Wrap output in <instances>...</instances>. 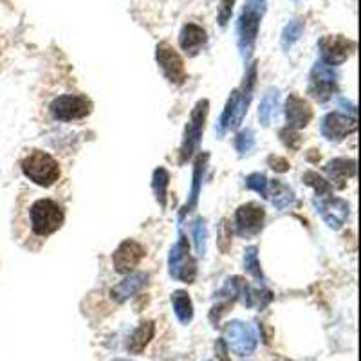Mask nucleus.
<instances>
[{"label": "nucleus", "instance_id": "nucleus-1", "mask_svg": "<svg viewBox=\"0 0 361 361\" xmlns=\"http://www.w3.org/2000/svg\"><path fill=\"white\" fill-rule=\"evenodd\" d=\"M256 80V66L251 64L246 70V76H244V81L239 89H235L231 92L230 100L226 103L224 112L221 116V121H219V131H235L239 129L244 120V116L248 112V107H250L251 96H253V87H255Z\"/></svg>", "mask_w": 361, "mask_h": 361}, {"label": "nucleus", "instance_id": "nucleus-2", "mask_svg": "<svg viewBox=\"0 0 361 361\" xmlns=\"http://www.w3.org/2000/svg\"><path fill=\"white\" fill-rule=\"evenodd\" d=\"M27 219H29L31 233L45 241L47 237L60 230L64 219H66V213H64V208L58 202L49 199V197H44V199H36L29 206Z\"/></svg>", "mask_w": 361, "mask_h": 361}, {"label": "nucleus", "instance_id": "nucleus-3", "mask_svg": "<svg viewBox=\"0 0 361 361\" xmlns=\"http://www.w3.org/2000/svg\"><path fill=\"white\" fill-rule=\"evenodd\" d=\"M264 13H266V0H246L244 2V10H242L239 24H237L239 49H241L244 60H250L253 55L258 27H260V18Z\"/></svg>", "mask_w": 361, "mask_h": 361}, {"label": "nucleus", "instance_id": "nucleus-4", "mask_svg": "<svg viewBox=\"0 0 361 361\" xmlns=\"http://www.w3.org/2000/svg\"><path fill=\"white\" fill-rule=\"evenodd\" d=\"M22 172L24 176L35 183V185L42 186V188H51V186L58 183L60 179V166L58 161L53 156H49L47 152L42 150H31L22 161Z\"/></svg>", "mask_w": 361, "mask_h": 361}, {"label": "nucleus", "instance_id": "nucleus-5", "mask_svg": "<svg viewBox=\"0 0 361 361\" xmlns=\"http://www.w3.org/2000/svg\"><path fill=\"white\" fill-rule=\"evenodd\" d=\"M222 340H224L226 347L230 351H233L237 356L241 358L251 356L255 352L256 343H258L255 327L241 320H233L226 323L224 338Z\"/></svg>", "mask_w": 361, "mask_h": 361}, {"label": "nucleus", "instance_id": "nucleus-6", "mask_svg": "<svg viewBox=\"0 0 361 361\" xmlns=\"http://www.w3.org/2000/svg\"><path fill=\"white\" fill-rule=\"evenodd\" d=\"M208 107H210L208 100H201L193 107V111H191L190 121L186 125L183 143H180V163H186V161L193 156V152L199 148V143L202 139V132H204Z\"/></svg>", "mask_w": 361, "mask_h": 361}, {"label": "nucleus", "instance_id": "nucleus-7", "mask_svg": "<svg viewBox=\"0 0 361 361\" xmlns=\"http://www.w3.org/2000/svg\"><path fill=\"white\" fill-rule=\"evenodd\" d=\"M338 75L334 67L327 66L323 62H316L312 67L311 75H309V85H307V94L311 96L312 100L323 101L331 100L332 96L336 94L338 90Z\"/></svg>", "mask_w": 361, "mask_h": 361}, {"label": "nucleus", "instance_id": "nucleus-8", "mask_svg": "<svg viewBox=\"0 0 361 361\" xmlns=\"http://www.w3.org/2000/svg\"><path fill=\"white\" fill-rule=\"evenodd\" d=\"M168 267H170V276L176 280L191 284L197 276V266L193 256L190 255V246L188 239L183 233L179 235V241L172 248L170 256H168Z\"/></svg>", "mask_w": 361, "mask_h": 361}, {"label": "nucleus", "instance_id": "nucleus-9", "mask_svg": "<svg viewBox=\"0 0 361 361\" xmlns=\"http://www.w3.org/2000/svg\"><path fill=\"white\" fill-rule=\"evenodd\" d=\"M49 111L56 121H76L83 120L92 112V103L87 96L64 94L53 100Z\"/></svg>", "mask_w": 361, "mask_h": 361}, {"label": "nucleus", "instance_id": "nucleus-10", "mask_svg": "<svg viewBox=\"0 0 361 361\" xmlns=\"http://www.w3.org/2000/svg\"><path fill=\"white\" fill-rule=\"evenodd\" d=\"M156 60L159 64L163 75L174 85H183L186 81L185 62L174 47L166 42H161L156 47Z\"/></svg>", "mask_w": 361, "mask_h": 361}, {"label": "nucleus", "instance_id": "nucleus-11", "mask_svg": "<svg viewBox=\"0 0 361 361\" xmlns=\"http://www.w3.org/2000/svg\"><path fill=\"white\" fill-rule=\"evenodd\" d=\"M266 219V210L264 206L256 204V202H248L242 204L235 211V231L237 235L242 239H251L260 233L262 226Z\"/></svg>", "mask_w": 361, "mask_h": 361}, {"label": "nucleus", "instance_id": "nucleus-12", "mask_svg": "<svg viewBox=\"0 0 361 361\" xmlns=\"http://www.w3.org/2000/svg\"><path fill=\"white\" fill-rule=\"evenodd\" d=\"M320 60L327 66H341L354 51V44L341 35H327L318 42Z\"/></svg>", "mask_w": 361, "mask_h": 361}, {"label": "nucleus", "instance_id": "nucleus-13", "mask_svg": "<svg viewBox=\"0 0 361 361\" xmlns=\"http://www.w3.org/2000/svg\"><path fill=\"white\" fill-rule=\"evenodd\" d=\"M316 211L320 213V217L325 221V224L332 230H340L341 226L345 224L347 217H349V204L343 199L338 197L327 196V197H316L315 201Z\"/></svg>", "mask_w": 361, "mask_h": 361}, {"label": "nucleus", "instance_id": "nucleus-14", "mask_svg": "<svg viewBox=\"0 0 361 361\" xmlns=\"http://www.w3.org/2000/svg\"><path fill=\"white\" fill-rule=\"evenodd\" d=\"M356 116L343 114V112H329L321 120L320 131L325 139L343 141L347 135L356 132Z\"/></svg>", "mask_w": 361, "mask_h": 361}, {"label": "nucleus", "instance_id": "nucleus-15", "mask_svg": "<svg viewBox=\"0 0 361 361\" xmlns=\"http://www.w3.org/2000/svg\"><path fill=\"white\" fill-rule=\"evenodd\" d=\"M145 256V248L141 246L139 242L135 241H125L121 242L118 250L112 255V264H114L116 273L120 275H131L137 264L141 262V258Z\"/></svg>", "mask_w": 361, "mask_h": 361}, {"label": "nucleus", "instance_id": "nucleus-16", "mask_svg": "<svg viewBox=\"0 0 361 361\" xmlns=\"http://www.w3.org/2000/svg\"><path fill=\"white\" fill-rule=\"evenodd\" d=\"M286 120L287 129L291 131H300L307 126L312 120V109L304 98L298 94H289L286 101Z\"/></svg>", "mask_w": 361, "mask_h": 361}, {"label": "nucleus", "instance_id": "nucleus-17", "mask_svg": "<svg viewBox=\"0 0 361 361\" xmlns=\"http://www.w3.org/2000/svg\"><path fill=\"white\" fill-rule=\"evenodd\" d=\"M325 172L331 183L338 190H343L349 179L356 176V161L354 159H332L327 163Z\"/></svg>", "mask_w": 361, "mask_h": 361}, {"label": "nucleus", "instance_id": "nucleus-18", "mask_svg": "<svg viewBox=\"0 0 361 361\" xmlns=\"http://www.w3.org/2000/svg\"><path fill=\"white\" fill-rule=\"evenodd\" d=\"M206 40H208L206 31L197 24L183 25V29L179 33L180 49L185 51L188 56H196L201 51L202 45L206 44Z\"/></svg>", "mask_w": 361, "mask_h": 361}, {"label": "nucleus", "instance_id": "nucleus-19", "mask_svg": "<svg viewBox=\"0 0 361 361\" xmlns=\"http://www.w3.org/2000/svg\"><path fill=\"white\" fill-rule=\"evenodd\" d=\"M146 280H148V275H146V273H132V275L126 276L125 280H121L120 284L112 289V300H116L118 304H123V302H126L134 295H137V293L146 286Z\"/></svg>", "mask_w": 361, "mask_h": 361}, {"label": "nucleus", "instance_id": "nucleus-20", "mask_svg": "<svg viewBox=\"0 0 361 361\" xmlns=\"http://www.w3.org/2000/svg\"><path fill=\"white\" fill-rule=\"evenodd\" d=\"M154 331H156V327L152 321H143L134 332H132V336L129 338V345L126 349L134 354H139L143 352L146 345H148V341L154 338Z\"/></svg>", "mask_w": 361, "mask_h": 361}, {"label": "nucleus", "instance_id": "nucleus-21", "mask_svg": "<svg viewBox=\"0 0 361 361\" xmlns=\"http://www.w3.org/2000/svg\"><path fill=\"white\" fill-rule=\"evenodd\" d=\"M208 156H199L196 161V170H193V183H191V191H190V199L186 202V206L183 208V213L180 217H185L186 213H190L193 208L197 206V201H199V193H201V183H202V174H204V165Z\"/></svg>", "mask_w": 361, "mask_h": 361}, {"label": "nucleus", "instance_id": "nucleus-22", "mask_svg": "<svg viewBox=\"0 0 361 361\" xmlns=\"http://www.w3.org/2000/svg\"><path fill=\"white\" fill-rule=\"evenodd\" d=\"M172 306H174L177 320L188 325L193 318V306H191L190 295L186 291H174L172 293Z\"/></svg>", "mask_w": 361, "mask_h": 361}, {"label": "nucleus", "instance_id": "nucleus-23", "mask_svg": "<svg viewBox=\"0 0 361 361\" xmlns=\"http://www.w3.org/2000/svg\"><path fill=\"white\" fill-rule=\"evenodd\" d=\"M271 201L278 210H287L289 206L295 204V191L282 180H273L271 183Z\"/></svg>", "mask_w": 361, "mask_h": 361}, {"label": "nucleus", "instance_id": "nucleus-24", "mask_svg": "<svg viewBox=\"0 0 361 361\" xmlns=\"http://www.w3.org/2000/svg\"><path fill=\"white\" fill-rule=\"evenodd\" d=\"M278 109V90H269L264 98H262L260 109H258V118L264 126H267L273 120V116L276 114Z\"/></svg>", "mask_w": 361, "mask_h": 361}, {"label": "nucleus", "instance_id": "nucleus-25", "mask_svg": "<svg viewBox=\"0 0 361 361\" xmlns=\"http://www.w3.org/2000/svg\"><path fill=\"white\" fill-rule=\"evenodd\" d=\"M168 183H170L168 172H166V168L159 166L154 172V177H152V188H154V193H156V199L161 204V208L166 206V188H168Z\"/></svg>", "mask_w": 361, "mask_h": 361}, {"label": "nucleus", "instance_id": "nucleus-26", "mask_svg": "<svg viewBox=\"0 0 361 361\" xmlns=\"http://www.w3.org/2000/svg\"><path fill=\"white\" fill-rule=\"evenodd\" d=\"M302 33H304V22L302 21H291L282 31V47L289 51L296 42L300 40Z\"/></svg>", "mask_w": 361, "mask_h": 361}, {"label": "nucleus", "instance_id": "nucleus-27", "mask_svg": "<svg viewBox=\"0 0 361 361\" xmlns=\"http://www.w3.org/2000/svg\"><path fill=\"white\" fill-rule=\"evenodd\" d=\"M191 235L196 241L197 255H204L206 253V241H208V228L202 217H197L196 221L191 222Z\"/></svg>", "mask_w": 361, "mask_h": 361}, {"label": "nucleus", "instance_id": "nucleus-28", "mask_svg": "<svg viewBox=\"0 0 361 361\" xmlns=\"http://www.w3.org/2000/svg\"><path fill=\"white\" fill-rule=\"evenodd\" d=\"M304 183H306L307 186H311V188H315L316 196L318 197H327V196H332V188L331 185L327 183L325 179L321 176H318L316 172H306L304 174Z\"/></svg>", "mask_w": 361, "mask_h": 361}, {"label": "nucleus", "instance_id": "nucleus-29", "mask_svg": "<svg viewBox=\"0 0 361 361\" xmlns=\"http://www.w3.org/2000/svg\"><path fill=\"white\" fill-rule=\"evenodd\" d=\"M244 267H246V271L253 276V278H256V280H264L260 262H258V253H256L255 246H250L246 251H244Z\"/></svg>", "mask_w": 361, "mask_h": 361}, {"label": "nucleus", "instance_id": "nucleus-30", "mask_svg": "<svg viewBox=\"0 0 361 361\" xmlns=\"http://www.w3.org/2000/svg\"><path fill=\"white\" fill-rule=\"evenodd\" d=\"M246 186L250 190L260 193L264 199L269 197V190H267V177L264 174H251L246 177Z\"/></svg>", "mask_w": 361, "mask_h": 361}, {"label": "nucleus", "instance_id": "nucleus-31", "mask_svg": "<svg viewBox=\"0 0 361 361\" xmlns=\"http://www.w3.org/2000/svg\"><path fill=\"white\" fill-rule=\"evenodd\" d=\"M253 146H255V137H253V132L248 129V131L239 132V135L235 137V148L237 152L244 156L248 152L253 150Z\"/></svg>", "mask_w": 361, "mask_h": 361}, {"label": "nucleus", "instance_id": "nucleus-32", "mask_svg": "<svg viewBox=\"0 0 361 361\" xmlns=\"http://www.w3.org/2000/svg\"><path fill=\"white\" fill-rule=\"evenodd\" d=\"M233 5H235V0H221V4H219V24L222 27H226V24L230 22Z\"/></svg>", "mask_w": 361, "mask_h": 361}, {"label": "nucleus", "instance_id": "nucleus-33", "mask_svg": "<svg viewBox=\"0 0 361 361\" xmlns=\"http://www.w3.org/2000/svg\"><path fill=\"white\" fill-rule=\"evenodd\" d=\"M280 137L282 141H284V145L289 146V148H298V145H300V135L296 134V131H291V129H286V131L280 132Z\"/></svg>", "mask_w": 361, "mask_h": 361}, {"label": "nucleus", "instance_id": "nucleus-34", "mask_svg": "<svg viewBox=\"0 0 361 361\" xmlns=\"http://www.w3.org/2000/svg\"><path fill=\"white\" fill-rule=\"evenodd\" d=\"M269 165L273 170L276 172H287L289 170V163H287V159H284V157H278V156H271L269 157Z\"/></svg>", "mask_w": 361, "mask_h": 361}, {"label": "nucleus", "instance_id": "nucleus-35", "mask_svg": "<svg viewBox=\"0 0 361 361\" xmlns=\"http://www.w3.org/2000/svg\"><path fill=\"white\" fill-rule=\"evenodd\" d=\"M215 349L219 351V358H221V361H230V360H228V347H226L224 340L217 341Z\"/></svg>", "mask_w": 361, "mask_h": 361}]
</instances>
